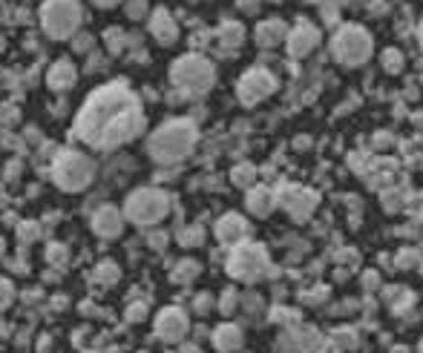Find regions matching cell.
I'll list each match as a JSON object with an SVG mask.
<instances>
[{
	"instance_id": "cell-1",
	"label": "cell",
	"mask_w": 423,
	"mask_h": 353,
	"mask_svg": "<svg viewBox=\"0 0 423 353\" xmlns=\"http://www.w3.org/2000/svg\"><path fill=\"white\" fill-rule=\"evenodd\" d=\"M141 129H144L141 101L124 81L104 84L95 89L84 101L81 112L75 115V127H72L75 138L101 152H110L139 138Z\"/></svg>"
},
{
	"instance_id": "cell-2",
	"label": "cell",
	"mask_w": 423,
	"mask_h": 353,
	"mask_svg": "<svg viewBox=\"0 0 423 353\" xmlns=\"http://www.w3.org/2000/svg\"><path fill=\"white\" fill-rule=\"evenodd\" d=\"M196 135L199 132H196L193 121H187V118H173V121L162 124L150 135L147 150L156 161L173 164V161H182L184 155H190V150L196 147Z\"/></svg>"
},
{
	"instance_id": "cell-3",
	"label": "cell",
	"mask_w": 423,
	"mask_h": 353,
	"mask_svg": "<svg viewBox=\"0 0 423 353\" xmlns=\"http://www.w3.org/2000/svg\"><path fill=\"white\" fill-rule=\"evenodd\" d=\"M214 78H216L214 64H210L207 57H202V55H184L170 66L173 87H176L179 92H184V95H193V98L205 95L210 87H214Z\"/></svg>"
},
{
	"instance_id": "cell-4",
	"label": "cell",
	"mask_w": 423,
	"mask_h": 353,
	"mask_svg": "<svg viewBox=\"0 0 423 353\" xmlns=\"http://www.w3.org/2000/svg\"><path fill=\"white\" fill-rule=\"evenodd\" d=\"M84 21V9L78 0H46L41 6V26L55 41H67L78 32Z\"/></svg>"
},
{
	"instance_id": "cell-5",
	"label": "cell",
	"mask_w": 423,
	"mask_h": 353,
	"mask_svg": "<svg viewBox=\"0 0 423 353\" xmlns=\"http://www.w3.org/2000/svg\"><path fill=\"white\" fill-rule=\"evenodd\" d=\"M167 212H170V199L167 192L156 187H141L136 192H130V199L124 204V215L139 227L159 224L162 219H167Z\"/></svg>"
},
{
	"instance_id": "cell-6",
	"label": "cell",
	"mask_w": 423,
	"mask_h": 353,
	"mask_svg": "<svg viewBox=\"0 0 423 353\" xmlns=\"http://www.w3.org/2000/svg\"><path fill=\"white\" fill-rule=\"evenodd\" d=\"M52 179L61 190L78 192V190L89 187V181L95 179V164L78 150H64V152H58V159L52 164Z\"/></svg>"
},
{
	"instance_id": "cell-7",
	"label": "cell",
	"mask_w": 423,
	"mask_h": 353,
	"mask_svg": "<svg viewBox=\"0 0 423 353\" xmlns=\"http://www.w3.org/2000/svg\"><path fill=\"white\" fill-rule=\"evenodd\" d=\"M227 273L234 279H242V282H257L262 276H271L274 267H271V259H268V253L259 247V244H236L234 253H230L227 259Z\"/></svg>"
},
{
	"instance_id": "cell-8",
	"label": "cell",
	"mask_w": 423,
	"mask_h": 353,
	"mask_svg": "<svg viewBox=\"0 0 423 353\" xmlns=\"http://www.w3.org/2000/svg\"><path fill=\"white\" fill-rule=\"evenodd\" d=\"M334 55L345 66H357L372 55V37L363 26H343L334 37Z\"/></svg>"
},
{
	"instance_id": "cell-9",
	"label": "cell",
	"mask_w": 423,
	"mask_h": 353,
	"mask_svg": "<svg viewBox=\"0 0 423 353\" xmlns=\"http://www.w3.org/2000/svg\"><path fill=\"white\" fill-rule=\"evenodd\" d=\"M274 89H277V78L268 72V69H262V66L248 69V72L239 78V84H236V95H239V101H242L245 107L259 104L262 98H268Z\"/></svg>"
},
{
	"instance_id": "cell-10",
	"label": "cell",
	"mask_w": 423,
	"mask_h": 353,
	"mask_svg": "<svg viewBox=\"0 0 423 353\" xmlns=\"http://www.w3.org/2000/svg\"><path fill=\"white\" fill-rule=\"evenodd\" d=\"M274 195H277V204L285 207L297 221H305L311 215V210L317 207V192L297 187V184H282V190L274 192Z\"/></svg>"
},
{
	"instance_id": "cell-11",
	"label": "cell",
	"mask_w": 423,
	"mask_h": 353,
	"mask_svg": "<svg viewBox=\"0 0 423 353\" xmlns=\"http://www.w3.org/2000/svg\"><path fill=\"white\" fill-rule=\"evenodd\" d=\"M190 330V319L182 307H164L159 316H156V336L167 345H176L187 336Z\"/></svg>"
},
{
	"instance_id": "cell-12",
	"label": "cell",
	"mask_w": 423,
	"mask_h": 353,
	"mask_svg": "<svg viewBox=\"0 0 423 353\" xmlns=\"http://www.w3.org/2000/svg\"><path fill=\"white\" fill-rule=\"evenodd\" d=\"M288 52H291L294 57H305L314 46H317V41H320V32H317V26H311L309 21H300L291 32H288Z\"/></svg>"
},
{
	"instance_id": "cell-13",
	"label": "cell",
	"mask_w": 423,
	"mask_h": 353,
	"mask_svg": "<svg viewBox=\"0 0 423 353\" xmlns=\"http://www.w3.org/2000/svg\"><path fill=\"white\" fill-rule=\"evenodd\" d=\"M124 227V212L119 207H112V204H104L95 210L92 215V230L101 235V239H115V235L121 233Z\"/></svg>"
},
{
	"instance_id": "cell-14",
	"label": "cell",
	"mask_w": 423,
	"mask_h": 353,
	"mask_svg": "<svg viewBox=\"0 0 423 353\" xmlns=\"http://www.w3.org/2000/svg\"><path fill=\"white\" fill-rule=\"evenodd\" d=\"M245 235H248V221L242 219V215L227 212V215H222V219H219V224H216V239L222 244L236 247V244L245 242Z\"/></svg>"
},
{
	"instance_id": "cell-15",
	"label": "cell",
	"mask_w": 423,
	"mask_h": 353,
	"mask_svg": "<svg viewBox=\"0 0 423 353\" xmlns=\"http://www.w3.org/2000/svg\"><path fill=\"white\" fill-rule=\"evenodd\" d=\"M150 32H153V37H156L162 46H173V44L179 41V26L170 17L167 9H156V12H153V17H150Z\"/></svg>"
},
{
	"instance_id": "cell-16",
	"label": "cell",
	"mask_w": 423,
	"mask_h": 353,
	"mask_svg": "<svg viewBox=\"0 0 423 353\" xmlns=\"http://www.w3.org/2000/svg\"><path fill=\"white\" fill-rule=\"evenodd\" d=\"M75 81H78V69H75V64L69 61V57H61V61H55L49 75H46V84L49 89L55 92H67L75 87Z\"/></svg>"
},
{
	"instance_id": "cell-17",
	"label": "cell",
	"mask_w": 423,
	"mask_h": 353,
	"mask_svg": "<svg viewBox=\"0 0 423 353\" xmlns=\"http://www.w3.org/2000/svg\"><path fill=\"white\" fill-rule=\"evenodd\" d=\"M242 342H245V336L236 325H219L214 330V345L219 353H236L242 347Z\"/></svg>"
},
{
	"instance_id": "cell-18",
	"label": "cell",
	"mask_w": 423,
	"mask_h": 353,
	"mask_svg": "<svg viewBox=\"0 0 423 353\" xmlns=\"http://www.w3.org/2000/svg\"><path fill=\"white\" fill-rule=\"evenodd\" d=\"M274 207H277V195H274L271 187H251V192H248V210H251L254 215L265 219Z\"/></svg>"
},
{
	"instance_id": "cell-19",
	"label": "cell",
	"mask_w": 423,
	"mask_h": 353,
	"mask_svg": "<svg viewBox=\"0 0 423 353\" xmlns=\"http://www.w3.org/2000/svg\"><path fill=\"white\" fill-rule=\"evenodd\" d=\"M285 37H288V26L282 21H265V24L257 26V44L265 46V49L282 44Z\"/></svg>"
},
{
	"instance_id": "cell-20",
	"label": "cell",
	"mask_w": 423,
	"mask_h": 353,
	"mask_svg": "<svg viewBox=\"0 0 423 353\" xmlns=\"http://www.w3.org/2000/svg\"><path fill=\"white\" fill-rule=\"evenodd\" d=\"M119 276H121V270L115 267V262H101L98 267L92 270V279H95V284H101V287L115 284V282H119Z\"/></svg>"
},
{
	"instance_id": "cell-21",
	"label": "cell",
	"mask_w": 423,
	"mask_h": 353,
	"mask_svg": "<svg viewBox=\"0 0 423 353\" xmlns=\"http://www.w3.org/2000/svg\"><path fill=\"white\" fill-rule=\"evenodd\" d=\"M219 41L230 49H236L242 41H245V26L242 24H222L219 29Z\"/></svg>"
},
{
	"instance_id": "cell-22",
	"label": "cell",
	"mask_w": 423,
	"mask_h": 353,
	"mask_svg": "<svg viewBox=\"0 0 423 353\" xmlns=\"http://www.w3.org/2000/svg\"><path fill=\"white\" fill-rule=\"evenodd\" d=\"M196 276H199V262H193V259L179 262V267L173 270V282H179V284H187L190 279H196Z\"/></svg>"
},
{
	"instance_id": "cell-23",
	"label": "cell",
	"mask_w": 423,
	"mask_h": 353,
	"mask_svg": "<svg viewBox=\"0 0 423 353\" xmlns=\"http://www.w3.org/2000/svg\"><path fill=\"white\" fill-rule=\"evenodd\" d=\"M230 179H234L236 187H254V179H257V170L251 164H239L234 172H230Z\"/></svg>"
},
{
	"instance_id": "cell-24",
	"label": "cell",
	"mask_w": 423,
	"mask_h": 353,
	"mask_svg": "<svg viewBox=\"0 0 423 353\" xmlns=\"http://www.w3.org/2000/svg\"><path fill=\"white\" fill-rule=\"evenodd\" d=\"M46 262L55 264V267H64V264L69 262V250H67L64 244H58V242L46 244Z\"/></svg>"
},
{
	"instance_id": "cell-25",
	"label": "cell",
	"mask_w": 423,
	"mask_h": 353,
	"mask_svg": "<svg viewBox=\"0 0 423 353\" xmlns=\"http://www.w3.org/2000/svg\"><path fill=\"white\" fill-rule=\"evenodd\" d=\"M202 239H205V230H202L199 224L184 227V230L179 233V244H182V247H196V244H202Z\"/></svg>"
},
{
	"instance_id": "cell-26",
	"label": "cell",
	"mask_w": 423,
	"mask_h": 353,
	"mask_svg": "<svg viewBox=\"0 0 423 353\" xmlns=\"http://www.w3.org/2000/svg\"><path fill=\"white\" fill-rule=\"evenodd\" d=\"M107 46H110V52H115L119 55L121 49H124V29H107Z\"/></svg>"
},
{
	"instance_id": "cell-27",
	"label": "cell",
	"mask_w": 423,
	"mask_h": 353,
	"mask_svg": "<svg viewBox=\"0 0 423 353\" xmlns=\"http://www.w3.org/2000/svg\"><path fill=\"white\" fill-rule=\"evenodd\" d=\"M15 302V284L9 279H0V310H6Z\"/></svg>"
},
{
	"instance_id": "cell-28",
	"label": "cell",
	"mask_w": 423,
	"mask_h": 353,
	"mask_svg": "<svg viewBox=\"0 0 423 353\" xmlns=\"http://www.w3.org/2000/svg\"><path fill=\"white\" fill-rule=\"evenodd\" d=\"M236 307H239V293L236 290H225V296L219 302V310L222 313H234Z\"/></svg>"
},
{
	"instance_id": "cell-29",
	"label": "cell",
	"mask_w": 423,
	"mask_h": 353,
	"mask_svg": "<svg viewBox=\"0 0 423 353\" xmlns=\"http://www.w3.org/2000/svg\"><path fill=\"white\" fill-rule=\"evenodd\" d=\"M193 310L199 313V316H207V313L214 310V296H210V293H199L196 302H193Z\"/></svg>"
},
{
	"instance_id": "cell-30",
	"label": "cell",
	"mask_w": 423,
	"mask_h": 353,
	"mask_svg": "<svg viewBox=\"0 0 423 353\" xmlns=\"http://www.w3.org/2000/svg\"><path fill=\"white\" fill-rule=\"evenodd\" d=\"M17 235H21V242H35L37 235H41V230H37V224H32V221H24L21 227H17Z\"/></svg>"
},
{
	"instance_id": "cell-31",
	"label": "cell",
	"mask_w": 423,
	"mask_h": 353,
	"mask_svg": "<svg viewBox=\"0 0 423 353\" xmlns=\"http://www.w3.org/2000/svg\"><path fill=\"white\" fill-rule=\"evenodd\" d=\"M383 64H386V69H389V72H400V66H403V57H400V52H397V49H389L386 55H383Z\"/></svg>"
},
{
	"instance_id": "cell-32",
	"label": "cell",
	"mask_w": 423,
	"mask_h": 353,
	"mask_svg": "<svg viewBox=\"0 0 423 353\" xmlns=\"http://www.w3.org/2000/svg\"><path fill=\"white\" fill-rule=\"evenodd\" d=\"M144 12H147V0H130L127 3V17H132V21L144 17Z\"/></svg>"
},
{
	"instance_id": "cell-33",
	"label": "cell",
	"mask_w": 423,
	"mask_h": 353,
	"mask_svg": "<svg viewBox=\"0 0 423 353\" xmlns=\"http://www.w3.org/2000/svg\"><path fill=\"white\" fill-rule=\"evenodd\" d=\"M15 121H17V109H15L12 104L0 107V127H12Z\"/></svg>"
},
{
	"instance_id": "cell-34",
	"label": "cell",
	"mask_w": 423,
	"mask_h": 353,
	"mask_svg": "<svg viewBox=\"0 0 423 353\" xmlns=\"http://www.w3.org/2000/svg\"><path fill=\"white\" fill-rule=\"evenodd\" d=\"M144 316H147V307H144L141 302H132V305L127 307V319H130V322H141Z\"/></svg>"
},
{
	"instance_id": "cell-35",
	"label": "cell",
	"mask_w": 423,
	"mask_h": 353,
	"mask_svg": "<svg viewBox=\"0 0 423 353\" xmlns=\"http://www.w3.org/2000/svg\"><path fill=\"white\" fill-rule=\"evenodd\" d=\"M334 342H337V347H354V345H357V336H354L352 330H345V333L340 330L337 336H334Z\"/></svg>"
},
{
	"instance_id": "cell-36",
	"label": "cell",
	"mask_w": 423,
	"mask_h": 353,
	"mask_svg": "<svg viewBox=\"0 0 423 353\" xmlns=\"http://www.w3.org/2000/svg\"><path fill=\"white\" fill-rule=\"evenodd\" d=\"M92 3H98V6L110 9V6H115V3H121V0H92Z\"/></svg>"
},
{
	"instance_id": "cell-37",
	"label": "cell",
	"mask_w": 423,
	"mask_h": 353,
	"mask_svg": "<svg viewBox=\"0 0 423 353\" xmlns=\"http://www.w3.org/2000/svg\"><path fill=\"white\" fill-rule=\"evenodd\" d=\"M366 287H377V273H366Z\"/></svg>"
},
{
	"instance_id": "cell-38",
	"label": "cell",
	"mask_w": 423,
	"mask_h": 353,
	"mask_svg": "<svg viewBox=\"0 0 423 353\" xmlns=\"http://www.w3.org/2000/svg\"><path fill=\"white\" fill-rule=\"evenodd\" d=\"M179 353H199V350H196V347H193V345H187V347H182V350H179Z\"/></svg>"
},
{
	"instance_id": "cell-39",
	"label": "cell",
	"mask_w": 423,
	"mask_h": 353,
	"mask_svg": "<svg viewBox=\"0 0 423 353\" xmlns=\"http://www.w3.org/2000/svg\"><path fill=\"white\" fill-rule=\"evenodd\" d=\"M3 253H6V242H3V239H0V256H3Z\"/></svg>"
},
{
	"instance_id": "cell-40",
	"label": "cell",
	"mask_w": 423,
	"mask_h": 353,
	"mask_svg": "<svg viewBox=\"0 0 423 353\" xmlns=\"http://www.w3.org/2000/svg\"><path fill=\"white\" fill-rule=\"evenodd\" d=\"M420 44H423V24H420Z\"/></svg>"
},
{
	"instance_id": "cell-41",
	"label": "cell",
	"mask_w": 423,
	"mask_h": 353,
	"mask_svg": "<svg viewBox=\"0 0 423 353\" xmlns=\"http://www.w3.org/2000/svg\"><path fill=\"white\" fill-rule=\"evenodd\" d=\"M417 350H420V353H423V339H420V347H417Z\"/></svg>"
}]
</instances>
